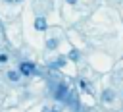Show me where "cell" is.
Returning <instances> with one entry per match:
<instances>
[{
    "label": "cell",
    "mask_w": 123,
    "mask_h": 112,
    "mask_svg": "<svg viewBox=\"0 0 123 112\" xmlns=\"http://www.w3.org/2000/svg\"><path fill=\"white\" fill-rule=\"evenodd\" d=\"M56 98H60V100H62V98H67V87H65V85H60V87H58Z\"/></svg>",
    "instance_id": "6da1fadb"
},
{
    "label": "cell",
    "mask_w": 123,
    "mask_h": 112,
    "mask_svg": "<svg viewBox=\"0 0 123 112\" xmlns=\"http://www.w3.org/2000/svg\"><path fill=\"white\" fill-rule=\"evenodd\" d=\"M31 71H35V66L31 62H23L21 64V73H31Z\"/></svg>",
    "instance_id": "7a4b0ae2"
},
{
    "label": "cell",
    "mask_w": 123,
    "mask_h": 112,
    "mask_svg": "<svg viewBox=\"0 0 123 112\" xmlns=\"http://www.w3.org/2000/svg\"><path fill=\"white\" fill-rule=\"evenodd\" d=\"M35 27H37L38 31H44V29H46V19H44V17H37Z\"/></svg>",
    "instance_id": "3957f363"
},
{
    "label": "cell",
    "mask_w": 123,
    "mask_h": 112,
    "mask_svg": "<svg viewBox=\"0 0 123 112\" xmlns=\"http://www.w3.org/2000/svg\"><path fill=\"white\" fill-rule=\"evenodd\" d=\"M56 46H58V41H56V39L46 41V48H50V50H52V48H56Z\"/></svg>",
    "instance_id": "277c9868"
},
{
    "label": "cell",
    "mask_w": 123,
    "mask_h": 112,
    "mask_svg": "<svg viewBox=\"0 0 123 112\" xmlns=\"http://www.w3.org/2000/svg\"><path fill=\"white\" fill-rule=\"evenodd\" d=\"M8 77H10L12 81H17V79H19V73H17V71H8Z\"/></svg>",
    "instance_id": "5b68a950"
},
{
    "label": "cell",
    "mask_w": 123,
    "mask_h": 112,
    "mask_svg": "<svg viewBox=\"0 0 123 112\" xmlns=\"http://www.w3.org/2000/svg\"><path fill=\"white\" fill-rule=\"evenodd\" d=\"M63 64H65V60L63 58H58L56 62H52V68H58V66H63Z\"/></svg>",
    "instance_id": "8992f818"
},
{
    "label": "cell",
    "mask_w": 123,
    "mask_h": 112,
    "mask_svg": "<svg viewBox=\"0 0 123 112\" xmlns=\"http://www.w3.org/2000/svg\"><path fill=\"white\" fill-rule=\"evenodd\" d=\"M102 97H104L106 100H111V98H113V93H111V91H104V95H102Z\"/></svg>",
    "instance_id": "52a82bcc"
},
{
    "label": "cell",
    "mask_w": 123,
    "mask_h": 112,
    "mask_svg": "<svg viewBox=\"0 0 123 112\" xmlns=\"http://www.w3.org/2000/svg\"><path fill=\"white\" fill-rule=\"evenodd\" d=\"M69 58H71V60H79V52H77V50H71V52H69Z\"/></svg>",
    "instance_id": "ba28073f"
},
{
    "label": "cell",
    "mask_w": 123,
    "mask_h": 112,
    "mask_svg": "<svg viewBox=\"0 0 123 112\" xmlns=\"http://www.w3.org/2000/svg\"><path fill=\"white\" fill-rule=\"evenodd\" d=\"M6 60H8V56L6 54H0V62H6Z\"/></svg>",
    "instance_id": "9c48e42d"
},
{
    "label": "cell",
    "mask_w": 123,
    "mask_h": 112,
    "mask_svg": "<svg viewBox=\"0 0 123 112\" xmlns=\"http://www.w3.org/2000/svg\"><path fill=\"white\" fill-rule=\"evenodd\" d=\"M67 2H69V4H75V2H77V0H67Z\"/></svg>",
    "instance_id": "30bf717a"
},
{
    "label": "cell",
    "mask_w": 123,
    "mask_h": 112,
    "mask_svg": "<svg viewBox=\"0 0 123 112\" xmlns=\"http://www.w3.org/2000/svg\"><path fill=\"white\" fill-rule=\"evenodd\" d=\"M8 2H12V0H8Z\"/></svg>",
    "instance_id": "8fae6325"
}]
</instances>
